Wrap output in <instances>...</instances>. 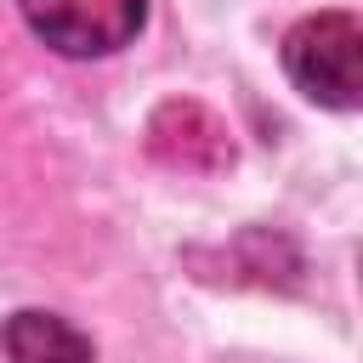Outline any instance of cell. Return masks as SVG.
I'll list each match as a JSON object with an SVG mask.
<instances>
[{
  "instance_id": "3957f363",
  "label": "cell",
  "mask_w": 363,
  "mask_h": 363,
  "mask_svg": "<svg viewBox=\"0 0 363 363\" xmlns=\"http://www.w3.org/2000/svg\"><path fill=\"white\" fill-rule=\"evenodd\" d=\"M147 147L170 170H221L233 159V130L204 102H164L147 119Z\"/></svg>"
},
{
  "instance_id": "6da1fadb",
  "label": "cell",
  "mask_w": 363,
  "mask_h": 363,
  "mask_svg": "<svg viewBox=\"0 0 363 363\" xmlns=\"http://www.w3.org/2000/svg\"><path fill=\"white\" fill-rule=\"evenodd\" d=\"M357 57H363V28L352 11H318L295 23L284 40L289 79L323 108H357V91H363Z\"/></svg>"
},
{
  "instance_id": "277c9868",
  "label": "cell",
  "mask_w": 363,
  "mask_h": 363,
  "mask_svg": "<svg viewBox=\"0 0 363 363\" xmlns=\"http://www.w3.org/2000/svg\"><path fill=\"white\" fill-rule=\"evenodd\" d=\"M11 363H91V340L57 312H17L6 323Z\"/></svg>"
},
{
  "instance_id": "7a4b0ae2",
  "label": "cell",
  "mask_w": 363,
  "mask_h": 363,
  "mask_svg": "<svg viewBox=\"0 0 363 363\" xmlns=\"http://www.w3.org/2000/svg\"><path fill=\"white\" fill-rule=\"evenodd\" d=\"M23 17L62 57H108L136 40L147 0H23Z\"/></svg>"
}]
</instances>
